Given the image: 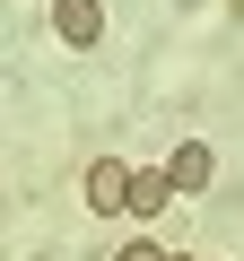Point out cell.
Segmentation results:
<instances>
[{
    "label": "cell",
    "mask_w": 244,
    "mask_h": 261,
    "mask_svg": "<svg viewBox=\"0 0 244 261\" xmlns=\"http://www.w3.org/2000/svg\"><path fill=\"white\" fill-rule=\"evenodd\" d=\"M53 35H61L70 53H87V44L105 35V0H53Z\"/></svg>",
    "instance_id": "cell-1"
},
{
    "label": "cell",
    "mask_w": 244,
    "mask_h": 261,
    "mask_svg": "<svg viewBox=\"0 0 244 261\" xmlns=\"http://www.w3.org/2000/svg\"><path fill=\"white\" fill-rule=\"evenodd\" d=\"M87 209H96V218H122V209H131V166L96 157V166H87Z\"/></svg>",
    "instance_id": "cell-2"
},
{
    "label": "cell",
    "mask_w": 244,
    "mask_h": 261,
    "mask_svg": "<svg viewBox=\"0 0 244 261\" xmlns=\"http://www.w3.org/2000/svg\"><path fill=\"white\" fill-rule=\"evenodd\" d=\"M166 174H175V192H209L218 148H209V140H175V148H166Z\"/></svg>",
    "instance_id": "cell-3"
},
{
    "label": "cell",
    "mask_w": 244,
    "mask_h": 261,
    "mask_svg": "<svg viewBox=\"0 0 244 261\" xmlns=\"http://www.w3.org/2000/svg\"><path fill=\"white\" fill-rule=\"evenodd\" d=\"M166 200H175V174H166V166H131V218L149 226Z\"/></svg>",
    "instance_id": "cell-4"
},
{
    "label": "cell",
    "mask_w": 244,
    "mask_h": 261,
    "mask_svg": "<svg viewBox=\"0 0 244 261\" xmlns=\"http://www.w3.org/2000/svg\"><path fill=\"white\" fill-rule=\"evenodd\" d=\"M113 261H166V252H157V244H149V235H131V244H122V252H113Z\"/></svg>",
    "instance_id": "cell-5"
},
{
    "label": "cell",
    "mask_w": 244,
    "mask_h": 261,
    "mask_svg": "<svg viewBox=\"0 0 244 261\" xmlns=\"http://www.w3.org/2000/svg\"><path fill=\"white\" fill-rule=\"evenodd\" d=\"M166 261H175V252H166Z\"/></svg>",
    "instance_id": "cell-6"
}]
</instances>
